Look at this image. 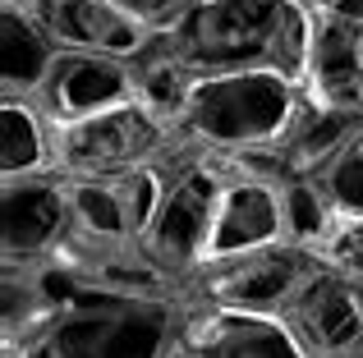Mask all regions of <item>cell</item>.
<instances>
[{
	"mask_svg": "<svg viewBox=\"0 0 363 358\" xmlns=\"http://www.w3.org/2000/svg\"><path fill=\"white\" fill-rule=\"evenodd\" d=\"M37 14L65 51H97V55L138 60L157 37L120 0H42Z\"/></svg>",
	"mask_w": 363,
	"mask_h": 358,
	"instance_id": "7c38bea8",
	"label": "cell"
},
{
	"mask_svg": "<svg viewBox=\"0 0 363 358\" xmlns=\"http://www.w3.org/2000/svg\"><path fill=\"white\" fill-rule=\"evenodd\" d=\"M308 179H318V188L327 193L336 221H354V216H363V129Z\"/></svg>",
	"mask_w": 363,
	"mask_h": 358,
	"instance_id": "ac0fdd59",
	"label": "cell"
},
{
	"mask_svg": "<svg viewBox=\"0 0 363 358\" xmlns=\"http://www.w3.org/2000/svg\"><path fill=\"white\" fill-rule=\"evenodd\" d=\"M124 101H138V74L133 60L97 51H60L46 88L37 92V106L51 125H74V120L116 110Z\"/></svg>",
	"mask_w": 363,
	"mask_h": 358,
	"instance_id": "30bf717a",
	"label": "cell"
},
{
	"mask_svg": "<svg viewBox=\"0 0 363 358\" xmlns=\"http://www.w3.org/2000/svg\"><path fill=\"white\" fill-rule=\"evenodd\" d=\"M5 358H18V354H9V350H5Z\"/></svg>",
	"mask_w": 363,
	"mask_h": 358,
	"instance_id": "603a6c76",
	"label": "cell"
},
{
	"mask_svg": "<svg viewBox=\"0 0 363 358\" xmlns=\"http://www.w3.org/2000/svg\"><path fill=\"white\" fill-rule=\"evenodd\" d=\"M303 97L318 106L359 110L363 115V28L313 9L308 64H303Z\"/></svg>",
	"mask_w": 363,
	"mask_h": 358,
	"instance_id": "4fadbf2b",
	"label": "cell"
},
{
	"mask_svg": "<svg viewBox=\"0 0 363 358\" xmlns=\"http://www.w3.org/2000/svg\"><path fill=\"white\" fill-rule=\"evenodd\" d=\"M175 147L170 125L147 101H124L116 110L55 125V171L60 175H124L152 166Z\"/></svg>",
	"mask_w": 363,
	"mask_h": 358,
	"instance_id": "8992f818",
	"label": "cell"
},
{
	"mask_svg": "<svg viewBox=\"0 0 363 358\" xmlns=\"http://www.w3.org/2000/svg\"><path fill=\"white\" fill-rule=\"evenodd\" d=\"M179 340L194 358H313L285 317L235 313L194 294H179Z\"/></svg>",
	"mask_w": 363,
	"mask_h": 358,
	"instance_id": "9c48e42d",
	"label": "cell"
},
{
	"mask_svg": "<svg viewBox=\"0 0 363 358\" xmlns=\"http://www.w3.org/2000/svg\"><path fill=\"white\" fill-rule=\"evenodd\" d=\"M65 188L74 207V230L92 239H138L120 193V175H65Z\"/></svg>",
	"mask_w": 363,
	"mask_h": 358,
	"instance_id": "e0dca14e",
	"label": "cell"
},
{
	"mask_svg": "<svg viewBox=\"0 0 363 358\" xmlns=\"http://www.w3.org/2000/svg\"><path fill=\"white\" fill-rule=\"evenodd\" d=\"M303 101H308L303 83L272 69L198 74L170 134H175V143L212 152V156L281 152Z\"/></svg>",
	"mask_w": 363,
	"mask_h": 358,
	"instance_id": "7a4b0ae2",
	"label": "cell"
},
{
	"mask_svg": "<svg viewBox=\"0 0 363 358\" xmlns=\"http://www.w3.org/2000/svg\"><path fill=\"white\" fill-rule=\"evenodd\" d=\"M318 14H331V18H345V23H359L363 28V0H308Z\"/></svg>",
	"mask_w": 363,
	"mask_h": 358,
	"instance_id": "7402d4cb",
	"label": "cell"
},
{
	"mask_svg": "<svg viewBox=\"0 0 363 358\" xmlns=\"http://www.w3.org/2000/svg\"><path fill=\"white\" fill-rule=\"evenodd\" d=\"M318 253H322L327 267H336V271H345V276L363 280V216H354V221H336Z\"/></svg>",
	"mask_w": 363,
	"mask_h": 358,
	"instance_id": "ffe728a7",
	"label": "cell"
},
{
	"mask_svg": "<svg viewBox=\"0 0 363 358\" xmlns=\"http://www.w3.org/2000/svg\"><path fill=\"white\" fill-rule=\"evenodd\" d=\"M331 225H336V212L318 179H285V234L303 248H322Z\"/></svg>",
	"mask_w": 363,
	"mask_h": 358,
	"instance_id": "d6986e66",
	"label": "cell"
},
{
	"mask_svg": "<svg viewBox=\"0 0 363 358\" xmlns=\"http://www.w3.org/2000/svg\"><path fill=\"white\" fill-rule=\"evenodd\" d=\"M281 239H290L285 234V179L272 171H257V166L225 161V184H221V202H216L203 267L240 258V253H253V248H272Z\"/></svg>",
	"mask_w": 363,
	"mask_h": 358,
	"instance_id": "52a82bcc",
	"label": "cell"
},
{
	"mask_svg": "<svg viewBox=\"0 0 363 358\" xmlns=\"http://www.w3.org/2000/svg\"><path fill=\"white\" fill-rule=\"evenodd\" d=\"M363 129L359 110H336V106H318V101H303L294 129L281 143V175L285 179H308L318 175L340 147L350 143Z\"/></svg>",
	"mask_w": 363,
	"mask_h": 358,
	"instance_id": "9a60e30c",
	"label": "cell"
},
{
	"mask_svg": "<svg viewBox=\"0 0 363 358\" xmlns=\"http://www.w3.org/2000/svg\"><path fill=\"white\" fill-rule=\"evenodd\" d=\"M55 125L37 101H0V179L51 175Z\"/></svg>",
	"mask_w": 363,
	"mask_h": 358,
	"instance_id": "2e32d148",
	"label": "cell"
},
{
	"mask_svg": "<svg viewBox=\"0 0 363 358\" xmlns=\"http://www.w3.org/2000/svg\"><path fill=\"white\" fill-rule=\"evenodd\" d=\"M308 37V0H198L184 18L161 33V42L194 74L272 69L303 83Z\"/></svg>",
	"mask_w": 363,
	"mask_h": 358,
	"instance_id": "6da1fadb",
	"label": "cell"
},
{
	"mask_svg": "<svg viewBox=\"0 0 363 358\" xmlns=\"http://www.w3.org/2000/svg\"><path fill=\"white\" fill-rule=\"evenodd\" d=\"M225 184V161L212 152L175 143L166 152V197L157 207V221L143 234V248L179 280H189L203 271L207 262V239H212L216 202H221Z\"/></svg>",
	"mask_w": 363,
	"mask_h": 358,
	"instance_id": "277c9868",
	"label": "cell"
},
{
	"mask_svg": "<svg viewBox=\"0 0 363 358\" xmlns=\"http://www.w3.org/2000/svg\"><path fill=\"white\" fill-rule=\"evenodd\" d=\"M124 9H133V14L143 18V23L152 28V33H166L175 18H184L189 9L198 5V0H120Z\"/></svg>",
	"mask_w": 363,
	"mask_h": 358,
	"instance_id": "44dd1931",
	"label": "cell"
},
{
	"mask_svg": "<svg viewBox=\"0 0 363 358\" xmlns=\"http://www.w3.org/2000/svg\"><path fill=\"white\" fill-rule=\"evenodd\" d=\"M74 230V207L65 175H18L0 179V262L28 267V262L55 258Z\"/></svg>",
	"mask_w": 363,
	"mask_h": 358,
	"instance_id": "ba28073f",
	"label": "cell"
},
{
	"mask_svg": "<svg viewBox=\"0 0 363 358\" xmlns=\"http://www.w3.org/2000/svg\"><path fill=\"white\" fill-rule=\"evenodd\" d=\"M327 267L318 248H303L294 239H281L272 248H253L240 258H225L203 267L184 285V294L207 299L216 308H235V313H267L285 317L290 304L308 289V280Z\"/></svg>",
	"mask_w": 363,
	"mask_h": 358,
	"instance_id": "5b68a950",
	"label": "cell"
},
{
	"mask_svg": "<svg viewBox=\"0 0 363 358\" xmlns=\"http://www.w3.org/2000/svg\"><path fill=\"white\" fill-rule=\"evenodd\" d=\"M179 345V299H129L92 289L42 335L23 340L18 358H166Z\"/></svg>",
	"mask_w": 363,
	"mask_h": 358,
	"instance_id": "3957f363",
	"label": "cell"
},
{
	"mask_svg": "<svg viewBox=\"0 0 363 358\" xmlns=\"http://www.w3.org/2000/svg\"><path fill=\"white\" fill-rule=\"evenodd\" d=\"M60 51L37 9L0 0V101H37Z\"/></svg>",
	"mask_w": 363,
	"mask_h": 358,
	"instance_id": "5bb4252c",
	"label": "cell"
},
{
	"mask_svg": "<svg viewBox=\"0 0 363 358\" xmlns=\"http://www.w3.org/2000/svg\"><path fill=\"white\" fill-rule=\"evenodd\" d=\"M285 322L294 326V335L303 340V350L313 358H350L354 350H363L359 280L336 267H322L308 280V289L290 304Z\"/></svg>",
	"mask_w": 363,
	"mask_h": 358,
	"instance_id": "8fae6325",
	"label": "cell"
}]
</instances>
